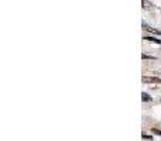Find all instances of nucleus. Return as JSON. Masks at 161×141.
I'll use <instances>...</instances> for the list:
<instances>
[{"mask_svg":"<svg viewBox=\"0 0 161 141\" xmlns=\"http://www.w3.org/2000/svg\"><path fill=\"white\" fill-rule=\"evenodd\" d=\"M143 82L147 83H161V78H154V76H144Z\"/></svg>","mask_w":161,"mask_h":141,"instance_id":"f257e3e1","label":"nucleus"},{"mask_svg":"<svg viewBox=\"0 0 161 141\" xmlns=\"http://www.w3.org/2000/svg\"><path fill=\"white\" fill-rule=\"evenodd\" d=\"M141 99H143V102H151V96H150V95H147L146 92H143V93H141Z\"/></svg>","mask_w":161,"mask_h":141,"instance_id":"f03ea898","label":"nucleus"},{"mask_svg":"<svg viewBox=\"0 0 161 141\" xmlns=\"http://www.w3.org/2000/svg\"><path fill=\"white\" fill-rule=\"evenodd\" d=\"M144 40L153 41V43H157V44H161V40H157V38H154V37H144Z\"/></svg>","mask_w":161,"mask_h":141,"instance_id":"7ed1b4c3","label":"nucleus"},{"mask_svg":"<svg viewBox=\"0 0 161 141\" xmlns=\"http://www.w3.org/2000/svg\"><path fill=\"white\" fill-rule=\"evenodd\" d=\"M153 134H157V136H161V130H157V128H151Z\"/></svg>","mask_w":161,"mask_h":141,"instance_id":"20e7f679","label":"nucleus"},{"mask_svg":"<svg viewBox=\"0 0 161 141\" xmlns=\"http://www.w3.org/2000/svg\"><path fill=\"white\" fill-rule=\"evenodd\" d=\"M143 59H153V56H148V55H143Z\"/></svg>","mask_w":161,"mask_h":141,"instance_id":"39448f33","label":"nucleus"},{"mask_svg":"<svg viewBox=\"0 0 161 141\" xmlns=\"http://www.w3.org/2000/svg\"><path fill=\"white\" fill-rule=\"evenodd\" d=\"M143 138H147V140H151V137H150V136H146V134H143Z\"/></svg>","mask_w":161,"mask_h":141,"instance_id":"423d86ee","label":"nucleus"}]
</instances>
